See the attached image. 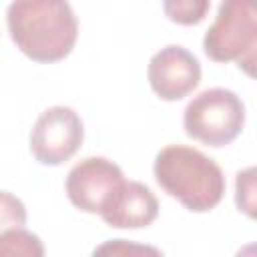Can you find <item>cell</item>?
Here are the masks:
<instances>
[{"instance_id":"6da1fadb","label":"cell","mask_w":257,"mask_h":257,"mask_svg":"<svg viewBox=\"0 0 257 257\" xmlns=\"http://www.w3.org/2000/svg\"><path fill=\"white\" fill-rule=\"evenodd\" d=\"M14 44L36 62H56L70 54L78 20L62 0H18L6 12Z\"/></svg>"},{"instance_id":"7a4b0ae2","label":"cell","mask_w":257,"mask_h":257,"mask_svg":"<svg viewBox=\"0 0 257 257\" xmlns=\"http://www.w3.org/2000/svg\"><path fill=\"white\" fill-rule=\"evenodd\" d=\"M157 183L185 209L205 213L217 207L225 195L221 167L201 151L187 145H169L155 157Z\"/></svg>"},{"instance_id":"3957f363","label":"cell","mask_w":257,"mask_h":257,"mask_svg":"<svg viewBox=\"0 0 257 257\" xmlns=\"http://www.w3.org/2000/svg\"><path fill=\"white\" fill-rule=\"evenodd\" d=\"M257 48V16L247 0H227L219 6L215 22L203 38L205 54L215 62H237L253 74Z\"/></svg>"},{"instance_id":"277c9868","label":"cell","mask_w":257,"mask_h":257,"mask_svg":"<svg viewBox=\"0 0 257 257\" xmlns=\"http://www.w3.org/2000/svg\"><path fill=\"white\" fill-rule=\"evenodd\" d=\"M245 124V104L229 88H207L185 106V133L209 147H225Z\"/></svg>"},{"instance_id":"5b68a950","label":"cell","mask_w":257,"mask_h":257,"mask_svg":"<svg viewBox=\"0 0 257 257\" xmlns=\"http://www.w3.org/2000/svg\"><path fill=\"white\" fill-rule=\"evenodd\" d=\"M82 139L80 116L70 106H50L34 122L30 151L42 165H60L80 149Z\"/></svg>"},{"instance_id":"8992f818","label":"cell","mask_w":257,"mask_h":257,"mask_svg":"<svg viewBox=\"0 0 257 257\" xmlns=\"http://www.w3.org/2000/svg\"><path fill=\"white\" fill-rule=\"evenodd\" d=\"M124 183L120 167L104 157H88L76 163L66 177L70 203L84 213H100L108 197Z\"/></svg>"},{"instance_id":"52a82bcc","label":"cell","mask_w":257,"mask_h":257,"mask_svg":"<svg viewBox=\"0 0 257 257\" xmlns=\"http://www.w3.org/2000/svg\"><path fill=\"white\" fill-rule=\"evenodd\" d=\"M147 76L151 88L163 100H179L193 92L201 80V64L193 52L179 44H169L153 54Z\"/></svg>"},{"instance_id":"ba28073f","label":"cell","mask_w":257,"mask_h":257,"mask_svg":"<svg viewBox=\"0 0 257 257\" xmlns=\"http://www.w3.org/2000/svg\"><path fill=\"white\" fill-rule=\"evenodd\" d=\"M98 215L114 229L149 227L159 215V201L147 185L139 181H124L114 189Z\"/></svg>"},{"instance_id":"9c48e42d","label":"cell","mask_w":257,"mask_h":257,"mask_svg":"<svg viewBox=\"0 0 257 257\" xmlns=\"http://www.w3.org/2000/svg\"><path fill=\"white\" fill-rule=\"evenodd\" d=\"M0 257H44V243L26 229H12L0 235Z\"/></svg>"},{"instance_id":"30bf717a","label":"cell","mask_w":257,"mask_h":257,"mask_svg":"<svg viewBox=\"0 0 257 257\" xmlns=\"http://www.w3.org/2000/svg\"><path fill=\"white\" fill-rule=\"evenodd\" d=\"M90 257H165L155 245L135 243L128 239H108L100 243Z\"/></svg>"},{"instance_id":"8fae6325","label":"cell","mask_w":257,"mask_h":257,"mask_svg":"<svg viewBox=\"0 0 257 257\" xmlns=\"http://www.w3.org/2000/svg\"><path fill=\"white\" fill-rule=\"evenodd\" d=\"M211 8L209 0H169L163 4L165 14L179 24H197Z\"/></svg>"},{"instance_id":"7c38bea8","label":"cell","mask_w":257,"mask_h":257,"mask_svg":"<svg viewBox=\"0 0 257 257\" xmlns=\"http://www.w3.org/2000/svg\"><path fill=\"white\" fill-rule=\"evenodd\" d=\"M26 223V207L24 203L8 193L0 191V235L12 229H22Z\"/></svg>"},{"instance_id":"4fadbf2b","label":"cell","mask_w":257,"mask_h":257,"mask_svg":"<svg viewBox=\"0 0 257 257\" xmlns=\"http://www.w3.org/2000/svg\"><path fill=\"white\" fill-rule=\"evenodd\" d=\"M235 203L239 211L255 217V169L249 167L237 173L235 179Z\"/></svg>"},{"instance_id":"5bb4252c","label":"cell","mask_w":257,"mask_h":257,"mask_svg":"<svg viewBox=\"0 0 257 257\" xmlns=\"http://www.w3.org/2000/svg\"><path fill=\"white\" fill-rule=\"evenodd\" d=\"M253 251H255V245H245L243 249L237 251L235 257H253Z\"/></svg>"}]
</instances>
